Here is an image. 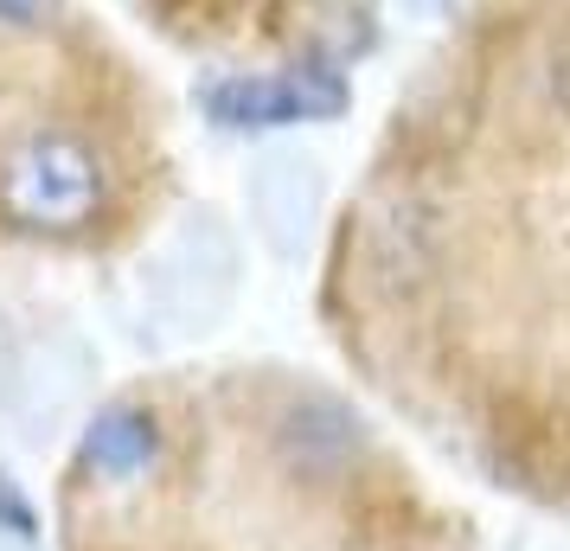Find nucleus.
Wrapping results in <instances>:
<instances>
[{
    "instance_id": "f257e3e1",
    "label": "nucleus",
    "mask_w": 570,
    "mask_h": 551,
    "mask_svg": "<svg viewBox=\"0 0 570 551\" xmlns=\"http://www.w3.org/2000/svg\"><path fill=\"white\" fill-rule=\"evenodd\" d=\"M104 193V167L65 129H32L0 155V218L7 225H83Z\"/></svg>"
},
{
    "instance_id": "f03ea898",
    "label": "nucleus",
    "mask_w": 570,
    "mask_h": 551,
    "mask_svg": "<svg viewBox=\"0 0 570 551\" xmlns=\"http://www.w3.org/2000/svg\"><path fill=\"white\" fill-rule=\"evenodd\" d=\"M237 289V237L218 218H199L160 244V257L148 263V308L167 327H212L232 308Z\"/></svg>"
},
{
    "instance_id": "7ed1b4c3",
    "label": "nucleus",
    "mask_w": 570,
    "mask_h": 551,
    "mask_svg": "<svg viewBox=\"0 0 570 551\" xmlns=\"http://www.w3.org/2000/svg\"><path fill=\"white\" fill-rule=\"evenodd\" d=\"M250 211H257V232L269 237V250L295 257L302 232L321 211V174H314V160H295V155L263 160L257 174H250Z\"/></svg>"
},
{
    "instance_id": "20e7f679",
    "label": "nucleus",
    "mask_w": 570,
    "mask_h": 551,
    "mask_svg": "<svg viewBox=\"0 0 570 551\" xmlns=\"http://www.w3.org/2000/svg\"><path fill=\"white\" fill-rule=\"evenodd\" d=\"M160 430H155V411L141 397H116L104 404L90 430H83V474H104V481H122V474L148 469Z\"/></svg>"
},
{
    "instance_id": "39448f33",
    "label": "nucleus",
    "mask_w": 570,
    "mask_h": 551,
    "mask_svg": "<svg viewBox=\"0 0 570 551\" xmlns=\"http://www.w3.org/2000/svg\"><path fill=\"white\" fill-rule=\"evenodd\" d=\"M0 520L13 525L20 539H27V532H32V506H27V494H20V488H13L7 474H0Z\"/></svg>"
},
{
    "instance_id": "423d86ee",
    "label": "nucleus",
    "mask_w": 570,
    "mask_h": 551,
    "mask_svg": "<svg viewBox=\"0 0 570 551\" xmlns=\"http://www.w3.org/2000/svg\"><path fill=\"white\" fill-rule=\"evenodd\" d=\"M52 0H0V27H39Z\"/></svg>"
}]
</instances>
